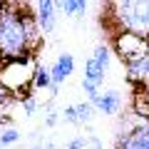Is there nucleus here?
<instances>
[{"label": "nucleus", "mask_w": 149, "mask_h": 149, "mask_svg": "<svg viewBox=\"0 0 149 149\" xmlns=\"http://www.w3.org/2000/svg\"><path fill=\"white\" fill-rule=\"evenodd\" d=\"M3 5H5V0H0V8H3Z\"/></svg>", "instance_id": "nucleus-24"}, {"label": "nucleus", "mask_w": 149, "mask_h": 149, "mask_svg": "<svg viewBox=\"0 0 149 149\" xmlns=\"http://www.w3.org/2000/svg\"><path fill=\"white\" fill-rule=\"evenodd\" d=\"M104 77H107V70L102 67V65H97L95 57H90L85 62V77H82V85H92L100 90L102 85H104Z\"/></svg>", "instance_id": "nucleus-10"}, {"label": "nucleus", "mask_w": 149, "mask_h": 149, "mask_svg": "<svg viewBox=\"0 0 149 149\" xmlns=\"http://www.w3.org/2000/svg\"><path fill=\"white\" fill-rule=\"evenodd\" d=\"M45 149H55V144H52V142H47V144H45Z\"/></svg>", "instance_id": "nucleus-21"}, {"label": "nucleus", "mask_w": 149, "mask_h": 149, "mask_svg": "<svg viewBox=\"0 0 149 149\" xmlns=\"http://www.w3.org/2000/svg\"><path fill=\"white\" fill-rule=\"evenodd\" d=\"M57 3L55 0H35V17L37 25L42 30V35H50L55 30V22H57Z\"/></svg>", "instance_id": "nucleus-6"}, {"label": "nucleus", "mask_w": 149, "mask_h": 149, "mask_svg": "<svg viewBox=\"0 0 149 149\" xmlns=\"http://www.w3.org/2000/svg\"><path fill=\"white\" fill-rule=\"evenodd\" d=\"M114 47H117V55L127 62V60L147 52L149 50V40L134 35V32H117V35H114Z\"/></svg>", "instance_id": "nucleus-5"}, {"label": "nucleus", "mask_w": 149, "mask_h": 149, "mask_svg": "<svg viewBox=\"0 0 149 149\" xmlns=\"http://www.w3.org/2000/svg\"><path fill=\"white\" fill-rule=\"evenodd\" d=\"M117 149H149V117L132 112L117 132Z\"/></svg>", "instance_id": "nucleus-4"}, {"label": "nucleus", "mask_w": 149, "mask_h": 149, "mask_svg": "<svg viewBox=\"0 0 149 149\" xmlns=\"http://www.w3.org/2000/svg\"><path fill=\"white\" fill-rule=\"evenodd\" d=\"M57 112H55V109H50L47 112V114H45V124H47V127H55V124H57Z\"/></svg>", "instance_id": "nucleus-20"}, {"label": "nucleus", "mask_w": 149, "mask_h": 149, "mask_svg": "<svg viewBox=\"0 0 149 149\" xmlns=\"http://www.w3.org/2000/svg\"><path fill=\"white\" fill-rule=\"evenodd\" d=\"M92 104H95L97 112H102V114H117L119 109H122V95H119L117 90H100V95L95 97V100H90Z\"/></svg>", "instance_id": "nucleus-8"}, {"label": "nucleus", "mask_w": 149, "mask_h": 149, "mask_svg": "<svg viewBox=\"0 0 149 149\" xmlns=\"http://www.w3.org/2000/svg\"><path fill=\"white\" fill-rule=\"evenodd\" d=\"M3 62H5V60H3V55H0V70H3Z\"/></svg>", "instance_id": "nucleus-23"}, {"label": "nucleus", "mask_w": 149, "mask_h": 149, "mask_svg": "<svg viewBox=\"0 0 149 149\" xmlns=\"http://www.w3.org/2000/svg\"><path fill=\"white\" fill-rule=\"evenodd\" d=\"M17 139H20V132H17L15 127H3V129H0V149L15 144Z\"/></svg>", "instance_id": "nucleus-16"}, {"label": "nucleus", "mask_w": 149, "mask_h": 149, "mask_svg": "<svg viewBox=\"0 0 149 149\" xmlns=\"http://www.w3.org/2000/svg\"><path fill=\"white\" fill-rule=\"evenodd\" d=\"M74 109H77V117H80V122L82 124H90L92 122V117H95V104H92L90 100H85V102H77L74 104Z\"/></svg>", "instance_id": "nucleus-15"}, {"label": "nucleus", "mask_w": 149, "mask_h": 149, "mask_svg": "<svg viewBox=\"0 0 149 149\" xmlns=\"http://www.w3.org/2000/svg\"><path fill=\"white\" fill-rule=\"evenodd\" d=\"M52 85H55V82H52V72H50V67L37 65L35 74H32V90H50Z\"/></svg>", "instance_id": "nucleus-11"}, {"label": "nucleus", "mask_w": 149, "mask_h": 149, "mask_svg": "<svg viewBox=\"0 0 149 149\" xmlns=\"http://www.w3.org/2000/svg\"><path fill=\"white\" fill-rule=\"evenodd\" d=\"M13 102H15V97H13L10 92L5 90V87L0 85V129L10 122V117H8V109L13 107Z\"/></svg>", "instance_id": "nucleus-14"}, {"label": "nucleus", "mask_w": 149, "mask_h": 149, "mask_svg": "<svg viewBox=\"0 0 149 149\" xmlns=\"http://www.w3.org/2000/svg\"><path fill=\"white\" fill-rule=\"evenodd\" d=\"M124 70H127V80L134 82V85H144L149 82V50L137 57L127 60L124 62Z\"/></svg>", "instance_id": "nucleus-7"}, {"label": "nucleus", "mask_w": 149, "mask_h": 149, "mask_svg": "<svg viewBox=\"0 0 149 149\" xmlns=\"http://www.w3.org/2000/svg\"><path fill=\"white\" fill-rule=\"evenodd\" d=\"M55 3H57V8H60V3H62V0H55Z\"/></svg>", "instance_id": "nucleus-25"}, {"label": "nucleus", "mask_w": 149, "mask_h": 149, "mask_svg": "<svg viewBox=\"0 0 149 149\" xmlns=\"http://www.w3.org/2000/svg\"><path fill=\"white\" fill-rule=\"evenodd\" d=\"M137 87V95H134V104H137V112L149 117V82L144 85H134Z\"/></svg>", "instance_id": "nucleus-12"}, {"label": "nucleus", "mask_w": 149, "mask_h": 149, "mask_svg": "<svg viewBox=\"0 0 149 149\" xmlns=\"http://www.w3.org/2000/svg\"><path fill=\"white\" fill-rule=\"evenodd\" d=\"M20 104H22V112H25V117H32V114H35V109H37V100H35V95L22 97Z\"/></svg>", "instance_id": "nucleus-18"}, {"label": "nucleus", "mask_w": 149, "mask_h": 149, "mask_svg": "<svg viewBox=\"0 0 149 149\" xmlns=\"http://www.w3.org/2000/svg\"><path fill=\"white\" fill-rule=\"evenodd\" d=\"M87 147H90V137H82V134L65 144V149H87Z\"/></svg>", "instance_id": "nucleus-19"}, {"label": "nucleus", "mask_w": 149, "mask_h": 149, "mask_svg": "<svg viewBox=\"0 0 149 149\" xmlns=\"http://www.w3.org/2000/svg\"><path fill=\"white\" fill-rule=\"evenodd\" d=\"M30 149H45V147H42V144H35V147H30Z\"/></svg>", "instance_id": "nucleus-22"}, {"label": "nucleus", "mask_w": 149, "mask_h": 149, "mask_svg": "<svg viewBox=\"0 0 149 149\" xmlns=\"http://www.w3.org/2000/svg\"><path fill=\"white\" fill-rule=\"evenodd\" d=\"M87 5H90V0H62V3H60V10H62L65 15L82 17L87 13Z\"/></svg>", "instance_id": "nucleus-13"}, {"label": "nucleus", "mask_w": 149, "mask_h": 149, "mask_svg": "<svg viewBox=\"0 0 149 149\" xmlns=\"http://www.w3.org/2000/svg\"><path fill=\"white\" fill-rule=\"evenodd\" d=\"M35 55L27 57H17V60H5L3 70H0V85L5 87L13 97H27L32 90V74H35Z\"/></svg>", "instance_id": "nucleus-3"}, {"label": "nucleus", "mask_w": 149, "mask_h": 149, "mask_svg": "<svg viewBox=\"0 0 149 149\" xmlns=\"http://www.w3.org/2000/svg\"><path fill=\"white\" fill-rule=\"evenodd\" d=\"M62 119H65V122H67V124H74V127H80V117H77V109H74V104H67V107H65V109H62Z\"/></svg>", "instance_id": "nucleus-17"}, {"label": "nucleus", "mask_w": 149, "mask_h": 149, "mask_svg": "<svg viewBox=\"0 0 149 149\" xmlns=\"http://www.w3.org/2000/svg\"><path fill=\"white\" fill-rule=\"evenodd\" d=\"M107 17L117 32H134L149 40V0H107Z\"/></svg>", "instance_id": "nucleus-2"}, {"label": "nucleus", "mask_w": 149, "mask_h": 149, "mask_svg": "<svg viewBox=\"0 0 149 149\" xmlns=\"http://www.w3.org/2000/svg\"><path fill=\"white\" fill-rule=\"evenodd\" d=\"M50 72H52V82L55 85H62L70 74L74 72V57L70 52H62L57 60H55V65L50 67Z\"/></svg>", "instance_id": "nucleus-9"}, {"label": "nucleus", "mask_w": 149, "mask_h": 149, "mask_svg": "<svg viewBox=\"0 0 149 149\" xmlns=\"http://www.w3.org/2000/svg\"><path fill=\"white\" fill-rule=\"evenodd\" d=\"M25 8L27 5L13 3V0H5V5L0 8V55L3 60L35 55L25 27Z\"/></svg>", "instance_id": "nucleus-1"}]
</instances>
